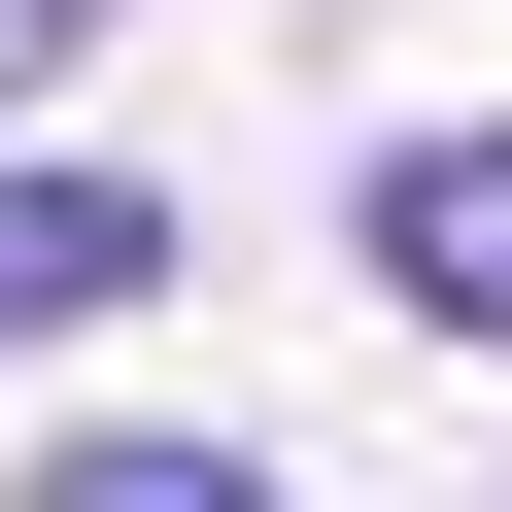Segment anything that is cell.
I'll return each mask as SVG.
<instances>
[{
	"instance_id": "6da1fadb",
	"label": "cell",
	"mask_w": 512,
	"mask_h": 512,
	"mask_svg": "<svg viewBox=\"0 0 512 512\" xmlns=\"http://www.w3.org/2000/svg\"><path fill=\"white\" fill-rule=\"evenodd\" d=\"M103 308H171V171H0V376Z\"/></svg>"
},
{
	"instance_id": "7a4b0ae2",
	"label": "cell",
	"mask_w": 512,
	"mask_h": 512,
	"mask_svg": "<svg viewBox=\"0 0 512 512\" xmlns=\"http://www.w3.org/2000/svg\"><path fill=\"white\" fill-rule=\"evenodd\" d=\"M376 308L512 342V137H410V171H376Z\"/></svg>"
},
{
	"instance_id": "3957f363",
	"label": "cell",
	"mask_w": 512,
	"mask_h": 512,
	"mask_svg": "<svg viewBox=\"0 0 512 512\" xmlns=\"http://www.w3.org/2000/svg\"><path fill=\"white\" fill-rule=\"evenodd\" d=\"M35 512H274V444H35Z\"/></svg>"
},
{
	"instance_id": "277c9868",
	"label": "cell",
	"mask_w": 512,
	"mask_h": 512,
	"mask_svg": "<svg viewBox=\"0 0 512 512\" xmlns=\"http://www.w3.org/2000/svg\"><path fill=\"white\" fill-rule=\"evenodd\" d=\"M69 35H103V0H0V103H35V69H69Z\"/></svg>"
}]
</instances>
